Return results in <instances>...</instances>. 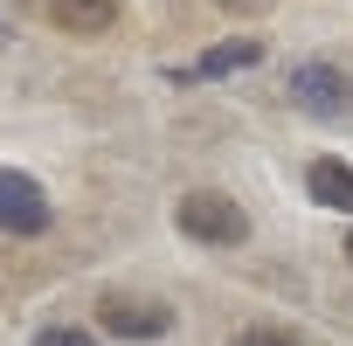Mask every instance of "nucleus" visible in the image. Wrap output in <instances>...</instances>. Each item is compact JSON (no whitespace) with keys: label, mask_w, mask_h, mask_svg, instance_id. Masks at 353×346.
Returning <instances> with one entry per match:
<instances>
[{"label":"nucleus","mask_w":353,"mask_h":346,"mask_svg":"<svg viewBox=\"0 0 353 346\" xmlns=\"http://www.w3.org/2000/svg\"><path fill=\"white\" fill-rule=\"evenodd\" d=\"M173 229H181L188 243H208V250H236V243L250 236V215L236 208V194H222V187H194V194L173 201Z\"/></svg>","instance_id":"obj_1"},{"label":"nucleus","mask_w":353,"mask_h":346,"mask_svg":"<svg viewBox=\"0 0 353 346\" xmlns=\"http://www.w3.org/2000/svg\"><path fill=\"white\" fill-rule=\"evenodd\" d=\"M291 104L305 111V118H319V125H346L353 118V77L339 70V63H291Z\"/></svg>","instance_id":"obj_2"},{"label":"nucleus","mask_w":353,"mask_h":346,"mask_svg":"<svg viewBox=\"0 0 353 346\" xmlns=\"http://www.w3.org/2000/svg\"><path fill=\"white\" fill-rule=\"evenodd\" d=\"M49 222H56V201L42 194V181L0 166V229L8 236H49Z\"/></svg>","instance_id":"obj_3"},{"label":"nucleus","mask_w":353,"mask_h":346,"mask_svg":"<svg viewBox=\"0 0 353 346\" xmlns=\"http://www.w3.org/2000/svg\"><path fill=\"white\" fill-rule=\"evenodd\" d=\"M97 325L111 339H166L173 332V312L159 298H132V291H104L97 298Z\"/></svg>","instance_id":"obj_4"},{"label":"nucleus","mask_w":353,"mask_h":346,"mask_svg":"<svg viewBox=\"0 0 353 346\" xmlns=\"http://www.w3.org/2000/svg\"><path fill=\"white\" fill-rule=\"evenodd\" d=\"M118 14H125V0H56L63 35H83V42L111 35V28H118Z\"/></svg>","instance_id":"obj_5"},{"label":"nucleus","mask_w":353,"mask_h":346,"mask_svg":"<svg viewBox=\"0 0 353 346\" xmlns=\"http://www.w3.org/2000/svg\"><path fill=\"white\" fill-rule=\"evenodd\" d=\"M305 187H312V201H319V208H332V215H353V166H346V159H312Z\"/></svg>","instance_id":"obj_6"},{"label":"nucleus","mask_w":353,"mask_h":346,"mask_svg":"<svg viewBox=\"0 0 353 346\" xmlns=\"http://www.w3.org/2000/svg\"><path fill=\"white\" fill-rule=\"evenodd\" d=\"M250 63H263V42L256 35H243V42H222V49H208L201 63H188V70H173V77H229V70H250Z\"/></svg>","instance_id":"obj_7"},{"label":"nucleus","mask_w":353,"mask_h":346,"mask_svg":"<svg viewBox=\"0 0 353 346\" xmlns=\"http://www.w3.org/2000/svg\"><path fill=\"white\" fill-rule=\"evenodd\" d=\"M236 346H305V339H298L291 325H243Z\"/></svg>","instance_id":"obj_8"},{"label":"nucleus","mask_w":353,"mask_h":346,"mask_svg":"<svg viewBox=\"0 0 353 346\" xmlns=\"http://www.w3.org/2000/svg\"><path fill=\"white\" fill-rule=\"evenodd\" d=\"M35 346H97V332H83V325H49V332H35Z\"/></svg>","instance_id":"obj_9"},{"label":"nucleus","mask_w":353,"mask_h":346,"mask_svg":"<svg viewBox=\"0 0 353 346\" xmlns=\"http://www.w3.org/2000/svg\"><path fill=\"white\" fill-rule=\"evenodd\" d=\"M215 8H229V14H270L277 0H215Z\"/></svg>","instance_id":"obj_10"},{"label":"nucleus","mask_w":353,"mask_h":346,"mask_svg":"<svg viewBox=\"0 0 353 346\" xmlns=\"http://www.w3.org/2000/svg\"><path fill=\"white\" fill-rule=\"evenodd\" d=\"M346 263H353V229H346Z\"/></svg>","instance_id":"obj_11"},{"label":"nucleus","mask_w":353,"mask_h":346,"mask_svg":"<svg viewBox=\"0 0 353 346\" xmlns=\"http://www.w3.org/2000/svg\"><path fill=\"white\" fill-rule=\"evenodd\" d=\"M14 8H35V0H14Z\"/></svg>","instance_id":"obj_12"}]
</instances>
